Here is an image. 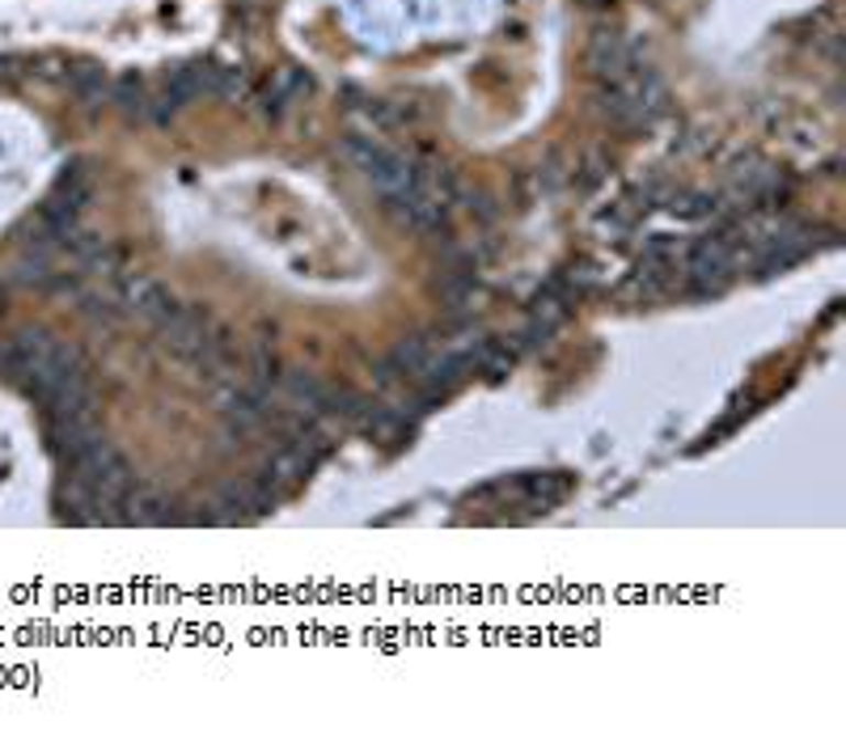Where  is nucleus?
Returning a JSON list of instances; mask_svg holds the SVG:
<instances>
[{"label": "nucleus", "mask_w": 846, "mask_h": 740, "mask_svg": "<svg viewBox=\"0 0 846 740\" xmlns=\"http://www.w3.org/2000/svg\"><path fill=\"white\" fill-rule=\"evenodd\" d=\"M360 419H364V432L389 449H407L415 437V419H407V411H398V407H369Z\"/></svg>", "instance_id": "1"}, {"label": "nucleus", "mask_w": 846, "mask_h": 740, "mask_svg": "<svg viewBox=\"0 0 846 740\" xmlns=\"http://www.w3.org/2000/svg\"><path fill=\"white\" fill-rule=\"evenodd\" d=\"M68 85H73V93H77V98H85V102L110 98L107 73H102V68H94V64H81V68H73V73H68Z\"/></svg>", "instance_id": "2"}, {"label": "nucleus", "mask_w": 846, "mask_h": 740, "mask_svg": "<svg viewBox=\"0 0 846 740\" xmlns=\"http://www.w3.org/2000/svg\"><path fill=\"white\" fill-rule=\"evenodd\" d=\"M300 89V77L297 73H275V81L263 85V93H259V102L267 114H279V110L293 102V93Z\"/></svg>", "instance_id": "3"}]
</instances>
